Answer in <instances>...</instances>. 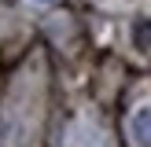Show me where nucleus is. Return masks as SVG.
I'll return each mask as SVG.
<instances>
[{
	"label": "nucleus",
	"instance_id": "f257e3e1",
	"mask_svg": "<svg viewBox=\"0 0 151 147\" xmlns=\"http://www.w3.org/2000/svg\"><path fill=\"white\" fill-rule=\"evenodd\" d=\"M137 132H140V140H151V110L137 114Z\"/></svg>",
	"mask_w": 151,
	"mask_h": 147
}]
</instances>
